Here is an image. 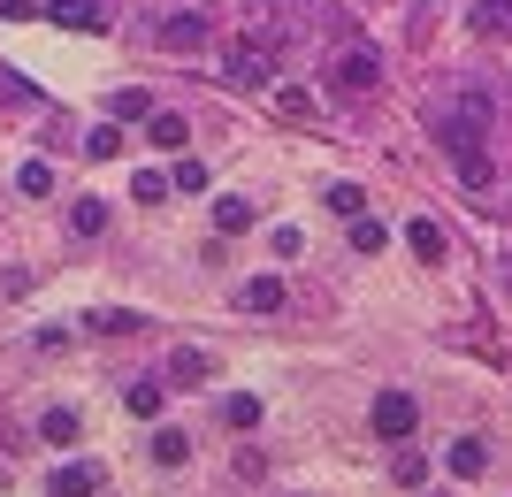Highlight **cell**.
I'll return each mask as SVG.
<instances>
[{
	"label": "cell",
	"mask_w": 512,
	"mask_h": 497,
	"mask_svg": "<svg viewBox=\"0 0 512 497\" xmlns=\"http://www.w3.org/2000/svg\"><path fill=\"white\" fill-rule=\"evenodd\" d=\"M276 31H260V39H237L230 54H222V77H230V85H245V92H260L268 85V77H276Z\"/></svg>",
	"instance_id": "1"
},
{
	"label": "cell",
	"mask_w": 512,
	"mask_h": 497,
	"mask_svg": "<svg viewBox=\"0 0 512 497\" xmlns=\"http://www.w3.org/2000/svg\"><path fill=\"white\" fill-rule=\"evenodd\" d=\"M375 77H383V54H375V46H344L337 62H329V85L337 92H375Z\"/></svg>",
	"instance_id": "2"
},
{
	"label": "cell",
	"mask_w": 512,
	"mask_h": 497,
	"mask_svg": "<svg viewBox=\"0 0 512 497\" xmlns=\"http://www.w3.org/2000/svg\"><path fill=\"white\" fill-rule=\"evenodd\" d=\"M413 421H421V413H413L406 390H383V398H375V436H390V444H398V436H413Z\"/></svg>",
	"instance_id": "3"
},
{
	"label": "cell",
	"mask_w": 512,
	"mask_h": 497,
	"mask_svg": "<svg viewBox=\"0 0 512 497\" xmlns=\"http://www.w3.org/2000/svg\"><path fill=\"white\" fill-rule=\"evenodd\" d=\"M459 161V184H467L474 199H490L497 192V161H490V146H467V153H451Z\"/></svg>",
	"instance_id": "4"
},
{
	"label": "cell",
	"mask_w": 512,
	"mask_h": 497,
	"mask_svg": "<svg viewBox=\"0 0 512 497\" xmlns=\"http://www.w3.org/2000/svg\"><path fill=\"white\" fill-rule=\"evenodd\" d=\"M237 306H245V314H283V283L276 276H253L245 291H237Z\"/></svg>",
	"instance_id": "5"
},
{
	"label": "cell",
	"mask_w": 512,
	"mask_h": 497,
	"mask_svg": "<svg viewBox=\"0 0 512 497\" xmlns=\"http://www.w3.org/2000/svg\"><path fill=\"white\" fill-rule=\"evenodd\" d=\"M482 467H490V444H482V436H459V444H451V475L474 482Z\"/></svg>",
	"instance_id": "6"
},
{
	"label": "cell",
	"mask_w": 512,
	"mask_h": 497,
	"mask_svg": "<svg viewBox=\"0 0 512 497\" xmlns=\"http://www.w3.org/2000/svg\"><path fill=\"white\" fill-rule=\"evenodd\" d=\"M161 46L192 54V46H207V23H199V16H169V23H161Z\"/></svg>",
	"instance_id": "7"
},
{
	"label": "cell",
	"mask_w": 512,
	"mask_h": 497,
	"mask_svg": "<svg viewBox=\"0 0 512 497\" xmlns=\"http://www.w3.org/2000/svg\"><path fill=\"white\" fill-rule=\"evenodd\" d=\"M245 222H253V199H237V192H222V199H214V230H222V238H237Z\"/></svg>",
	"instance_id": "8"
},
{
	"label": "cell",
	"mask_w": 512,
	"mask_h": 497,
	"mask_svg": "<svg viewBox=\"0 0 512 497\" xmlns=\"http://www.w3.org/2000/svg\"><path fill=\"white\" fill-rule=\"evenodd\" d=\"M100 490V475H92V467H62V475L46 482V497H92Z\"/></svg>",
	"instance_id": "9"
},
{
	"label": "cell",
	"mask_w": 512,
	"mask_h": 497,
	"mask_svg": "<svg viewBox=\"0 0 512 497\" xmlns=\"http://www.w3.org/2000/svg\"><path fill=\"white\" fill-rule=\"evenodd\" d=\"M69 230H77V238H100L107 230V199H77V207H69Z\"/></svg>",
	"instance_id": "10"
},
{
	"label": "cell",
	"mask_w": 512,
	"mask_h": 497,
	"mask_svg": "<svg viewBox=\"0 0 512 497\" xmlns=\"http://www.w3.org/2000/svg\"><path fill=\"white\" fill-rule=\"evenodd\" d=\"M474 31H482V39H497V31H512V0H482V8H474Z\"/></svg>",
	"instance_id": "11"
},
{
	"label": "cell",
	"mask_w": 512,
	"mask_h": 497,
	"mask_svg": "<svg viewBox=\"0 0 512 497\" xmlns=\"http://www.w3.org/2000/svg\"><path fill=\"white\" fill-rule=\"evenodd\" d=\"M406 245H413V253L428 260V268L444 260V230H436V222H428V215H421V222H413V230H406Z\"/></svg>",
	"instance_id": "12"
},
{
	"label": "cell",
	"mask_w": 512,
	"mask_h": 497,
	"mask_svg": "<svg viewBox=\"0 0 512 497\" xmlns=\"http://www.w3.org/2000/svg\"><path fill=\"white\" fill-rule=\"evenodd\" d=\"M314 108H321V100H314L306 85H283V92H276V115H291V123H314Z\"/></svg>",
	"instance_id": "13"
},
{
	"label": "cell",
	"mask_w": 512,
	"mask_h": 497,
	"mask_svg": "<svg viewBox=\"0 0 512 497\" xmlns=\"http://www.w3.org/2000/svg\"><path fill=\"white\" fill-rule=\"evenodd\" d=\"M130 199H138V207H161V199H169V176H161V169H138V176H130Z\"/></svg>",
	"instance_id": "14"
},
{
	"label": "cell",
	"mask_w": 512,
	"mask_h": 497,
	"mask_svg": "<svg viewBox=\"0 0 512 497\" xmlns=\"http://www.w3.org/2000/svg\"><path fill=\"white\" fill-rule=\"evenodd\" d=\"M16 192L23 199H46V192H54V169H46V161H23V169H16Z\"/></svg>",
	"instance_id": "15"
},
{
	"label": "cell",
	"mask_w": 512,
	"mask_h": 497,
	"mask_svg": "<svg viewBox=\"0 0 512 497\" xmlns=\"http://www.w3.org/2000/svg\"><path fill=\"white\" fill-rule=\"evenodd\" d=\"M46 16H62V23H85V31H100V8H92V0H46Z\"/></svg>",
	"instance_id": "16"
},
{
	"label": "cell",
	"mask_w": 512,
	"mask_h": 497,
	"mask_svg": "<svg viewBox=\"0 0 512 497\" xmlns=\"http://www.w3.org/2000/svg\"><path fill=\"white\" fill-rule=\"evenodd\" d=\"M169 383H184V390L207 383V352H176V360H169Z\"/></svg>",
	"instance_id": "17"
},
{
	"label": "cell",
	"mask_w": 512,
	"mask_h": 497,
	"mask_svg": "<svg viewBox=\"0 0 512 497\" xmlns=\"http://www.w3.org/2000/svg\"><path fill=\"white\" fill-rule=\"evenodd\" d=\"M184 452H192V436H184V429H153V459H161V467H176Z\"/></svg>",
	"instance_id": "18"
},
{
	"label": "cell",
	"mask_w": 512,
	"mask_h": 497,
	"mask_svg": "<svg viewBox=\"0 0 512 497\" xmlns=\"http://www.w3.org/2000/svg\"><path fill=\"white\" fill-rule=\"evenodd\" d=\"M146 138H153V146H184V115H146Z\"/></svg>",
	"instance_id": "19"
},
{
	"label": "cell",
	"mask_w": 512,
	"mask_h": 497,
	"mask_svg": "<svg viewBox=\"0 0 512 497\" xmlns=\"http://www.w3.org/2000/svg\"><path fill=\"white\" fill-rule=\"evenodd\" d=\"M39 436H46V444H77V413H69V406H54V413L39 421Z\"/></svg>",
	"instance_id": "20"
},
{
	"label": "cell",
	"mask_w": 512,
	"mask_h": 497,
	"mask_svg": "<svg viewBox=\"0 0 512 497\" xmlns=\"http://www.w3.org/2000/svg\"><path fill=\"white\" fill-rule=\"evenodd\" d=\"M222 421H230V429H260V398H253V390H245V398H230V406H222Z\"/></svg>",
	"instance_id": "21"
},
{
	"label": "cell",
	"mask_w": 512,
	"mask_h": 497,
	"mask_svg": "<svg viewBox=\"0 0 512 497\" xmlns=\"http://www.w3.org/2000/svg\"><path fill=\"white\" fill-rule=\"evenodd\" d=\"M115 115H123V123H146V115H153V100H146L138 85H123V92H115Z\"/></svg>",
	"instance_id": "22"
},
{
	"label": "cell",
	"mask_w": 512,
	"mask_h": 497,
	"mask_svg": "<svg viewBox=\"0 0 512 497\" xmlns=\"http://www.w3.org/2000/svg\"><path fill=\"white\" fill-rule=\"evenodd\" d=\"M123 406L153 421V413H161V383H130V390H123Z\"/></svg>",
	"instance_id": "23"
},
{
	"label": "cell",
	"mask_w": 512,
	"mask_h": 497,
	"mask_svg": "<svg viewBox=\"0 0 512 497\" xmlns=\"http://www.w3.org/2000/svg\"><path fill=\"white\" fill-rule=\"evenodd\" d=\"M352 253H383V222L352 215Z\"/></svg>",
	"instance_id": "24"
},
{
	"label": "cell",
	"mask_w": 512,
	"mask_h": 497,
	"mask_svg": "<svg viewBox=\"0 0 512 497\" xmlns=\"http://www.w3.org/2000/svg\"><path fill=\"white\" fill-rule=\"evenodd\" d=\"M169 192H207V161H184V169L169 176Z\"/></svg>",
	"instance_id": "25"
},
{
	"label": "cell",
	"mask_w": 512,
	"mask_h": 497,
	"mask_svg": "<svg viewBox=\"0 0 512 497\" xmlns=\"http://www.w3.org/2000/svg\"><path fill=\"white\" fill-rule=\"evenodd\" d=\"M92 329H100V337H115V329H123V337H130V329H138V314H115V306H107V314H92Z\"/></svg>",
	"instance_id": "26"
},
{
	"label": "cell",
	"mask_w": 512,
	"mask_h": 497,
	"mask_svg": "<svg viewBox=\"0 0 512 497\" xmlns=\"http://www.w3.org/2000/svg\"><path fill=\"white\" fill-rule=\"evenodd\" d=\"M329 207H337V215H360V184H329Z\"/></svg>",
	"instance_id": "27"
},
{
	"label": "cell",
	"mask_w": 512,
	"mask_h": 497,
	"mask_svg": "<svg viewBox=\"0 0 512 497\" xmlns=\"http://www.w3.org/2000/svg\"><path fill=\"white\" fill-rule=\"evenodd\" d=\"M115 146H123L115 130H92V138H85V153H92V161H115Z\"/></svg>",
	"instance_id": "28"
}]
</instances>
